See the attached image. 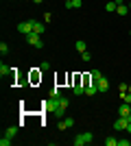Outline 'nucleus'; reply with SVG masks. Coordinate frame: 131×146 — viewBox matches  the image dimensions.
<instances>
[{
  "label": "nucleus",
  "instance_id": "nucleus-1",
  "mask_svg": "<svg viewBox=\"0 0 131 146\" xmlns=\"http://www.w3.org/2000/svg\"><path fill=\"white\" fill-rule=\"evenodd\" d=\"M92 140H94V135L90 133V131H85V133H79L72 142H74V146H85V144H90Z\"/></svg>",
  "mask_w": 131,
  "mask_h": 146
},
{
  "label": "nucleus",
  "instance_id": "nucleus-2",
  "mask_svg": "<svg viewBox=\"0 0 131 146\" xmlns=\"http://www.w3.org/2000/svg\"><path fill=\"white\" fill-rule=\"evenodd\" d=\"M18 33H22V35H31V33H33V20L20 22V24H18Z\"/></svg>",
  "mask_w": 131,
  "mask_h": 146
},
{
  "label": "nucleus",
  "instance_id": "nucleus-3",
  "mask_svg": "<svg viewBox=\"0 0 131 146\" xmlns=\"http://www.w3.org/2000/svg\"><path fill=\"white\" fill-rule=\"evenodd\" d=\"M57 107H59V98H57V96H50L48 100L44 103V109H46V111H50V113H55V109H57Z\"/></svg>",
  "mask_w": 131,
  "mask_h": 146
},
{
  "label": "nucleus",
  "instance_id": "nucleus-4",
  "mask_svg": "<svg viewBox=\"0 0 131 146\" xmlns=\"http://www.w3.org/2000/svg\"><path fill=\"white\" fill-rule=\"evenodd\" d=\"M26 42L31 44V46H35V48H44V42H42V37H39L37 33H31V35H26Z\"/></svg>",
  "mask_w": 131,
  "mask_h": 146
},
{
  "label": "nucleus",
  "instance_id": "nucleus-5",
  "mask_svg": "<svg viewBox=\"0 0 131 146\" xmlns=\"http://www.w3.org/2000/svg\"><path fill=\"white\" fill-rule=\"evenodd\" d=\"M70 127H74V118H66L63 116L61 120L57 122V129H59V131H66V129H70Z\"/></svg>",
  "mask_w": 131,
  "mask_h": 146
},
{
  "label": "nucleus",
  "instance_id": "nucleus-6",
  "mask_svg": "<svg viewBox=\"0 0 131 146\" xmlns=\"http://www.w3.org/2000/svg\"><path fill=\"white\" fill-rule=\"evenodd\" d=\"M127 124H129V120H127V118H122V116H118V120L114 122V129H116V131H125Z\"/></svg>",
  "mask_w": 131,
  "mask_h": 146
},
{
  "label": "nucleus",
  "instance_id": "nucleus-7",
  "mask_svg": "<svg viewBox=\"0 0 131 146\" xmlns=\"http://www.w3.org/2000/svg\"><path fill=\"white\" fill-rule=\"evenodd\" d=\"M129 113H131V105L122 100V105L118 107V116H122V118H129Z\"/></svg>",
  "mask_w": 131,
  "mask_h": 146
},
{
  "label": "nucleus",
  "instance_id": "nucleus-8",
  "mask_svg": "<svg viewBox=\"0 0 131 146\" xmlns=\"http://www.w3.org/2000/svg\"><path fill=\"white\" fill-rule=\"evenodd\" d=\"M85 94L87 96H94V94H98V85H96V81H90L85 85Z\"/></svg>",
  "mask_w": 131,
  "mask_h": 146
},
{
  "label": "nucleus",
  "instance_id": "nucleus-9",
  "mask_svg": "<svg viewBox=\"0 0 131 146\" xmlns=\"http://www.w3.org/2000/svg\"><path fill=\"white\" fill-rule=\"evenodd\" d=\"M96 85H98V92H107V90H109V81L103 76V79L96 81Z\"/></svg>",
  "mask_w": 131,
  "mask_h": 146
},
{
  "label": "nucleus",
  "instance_id": "nucleus-10",
  "mask_svg": "<svg viewBox=\"0 0 131 146\" xmlns=\"http://www.w3.org/2000/svg\"><path fill=\"white\" fill-rule=\"evenodd\" d=\"M44 31H46V26H44L42 22H35V20H33V33H37V35H42Z\"/></svg>",
  "mask_w": 131,
  "mask_h": 146
},
{
  "label": "nucleus",
  "instance_id": "nucleus-11",
  "mask_svg": "<svg viewBox=\"0 0 131 146\" xmlns=\"http://www.w3.org/2000/svg\"><path fill=\"white\" fill-rule=\"evenodd\" d=\"M11 70H13V68H9V66H7V63H0V76H2V79H5L7 74L11 72Z\"/></svg>",
  "mask_w": 131,
  "mask_h": 146
},
{
  "label": "nucleus",
  "instance_id": "nucleus-12",
  "mask_svg": "<svg viewBox=\"0 0 131 146\" xmlns=\"http://www.w3.org/2000/svg\"><path fill=\"white\" fill-rule=\"evenodd\" d=\"M81 0H70V2H66V7H68V9H81Z\"/></svg>",
  "mask_w": 131,
  "mask_h": 146
},
{
  "label": "nucleus",
  "instance_id": "nucleus-13",
  "mask_svg": "<svg viewBox=\"0 0 131 146\" xmlns=\"http://www.w3.org/2000/svg\"><path fill=\"white\" fill-rule=\"evenodd\" d=\"M116 9H118V5H116V0H109V2H107V5H105V11H107V13L116 11Z\"/></svg>",
  "mask_w": 131,
  "mask_h": 146
},
{
  "label": "nucleus",
  "instance_id": "nucleus-14",
  "mask_svg": "<svg viewBox=\"0 0 131 146\" xmlns=\"http://www.w3.org/2000/svg\"><path fill=\"white\" fill-rule=\"evenodd\" d=\"M98 79H103L100 70H90V81H98Z\"/></svg>",
  "mask_w": 131,
  "mask_h": 146
},
{
  "label": "nucleus",
  "instance_id": "nucleus-15",
  "mask_svg": "<svg viewBox=\"0 0 131 146\" xmlns=\"http://www.w3.org/2000/svg\"><path fill=\"white\" fill-rule=\"evenodd\" d=\"M74 48H76V52H85V42H83V39H79V42H74Z\"/></svg>",
  "mask_w": 131,
  "mask_h": 146
},
{
  "label": "nucleus",
  "instance_id": "nucleus-16",
  "mask_svg": "<svg viewBox=\"0 0 131 146\" xmlns=\"http://www.w3.org/2000/svg\"><path fill=\"white\" fill-rule=\"evenodd\" d=\"M5 135H9V137H15V135H18V127H9L5 131Z\"/></svg>",
  "mask_w": 131,
  "mask_h": 146
},
{
  "label": "nucleus",
  "instance_id": "nucleus-17",
  "mask_svg": "<svg viewBox=\"0 0 131 146\" xmlns=\"http://www.w3.org/2000/svg\"><path fill=\"white\" fill-rule=\"evenodd\" d=\"M13 137H9V135H2V140H0V146H11Z\"/></svg>",
  "mask_w": 131,
  "mask_h": 146
},
{
  "label": "nucleus",
  "instance_id": "nucleus-18",
  "mask_svg": "<svg viewBox=\"0 0 131 146\" xmlns=\"http://www.w3.org/2000/svg\"><path fill=\"white\" fill-rule=\"evenodd\" d=\"M59 107H61V109H68V107H70V100H68V98H59Z\"/></svg>",
  "mask_w": 131,
  "mask_h": 146
},
{
  "label": "nucleus",
  "instance_id": "nucleus-19",
  "mask_svg": "<svg viewBox=\"0 0 131 146\" xmlns=\"http://www.w3.org/2000/svg\"><path fill=\"white\" fill-rule=\"evenodd\" d=\"M63 116H66V109H61V107H57V109H55V118H57V120H61Z\"/></svg>",
  "mask_w": 131,
  "mask_h": 146
},
{
  "label": "nucleus",
  "instance_id": "nucleus-20",
  "mask_svg": "<svg viewBox=\"0 0 131 146\" xmlns=\"http://www.w3.org/2000/svg\"><path fill=\"white\" fill-rule=\"evenodd\" d=\"M116 13H120V15H127V13H129V9H127V7H125V2H122V5H118V9H116Z\"/></svg>",
  "mask_w": 131,
  "mask_h": 146
},
{
  "label": "nucleus",
  "instance_id": "nucleus-21",
  "mask_svg": "<svg viewBox=\"0 0 131 146\" xmlns=\"http://www.w3.org/2000/svg\"><path fill=\"white\" fill-rule=\"evenodd\" d=\"M105 146H118V140H116V137H107V140H105Z\"/></svg>",
  "mask_w": 131,
  "mask_h": 146
},
{
  "label": "nucleus",
  "instance_id": "nucleus-22",
  "mask_svg": "<svg viewBox=\"0 0 131 146\" xmlns=\"http://www.w3.org/2000/svg\"><path fill=\"white\" fill-rule=\"evenodd\" d=\"M118 90H120V94H125V92H129V85H127V83H120Z\"/></svg>",
  "mask_w": 131,
  "mask_h": 146
},
{
  "label": "nucleus",
  "instance_id": "nucleus-23",
  "mask_svg": "<svg viewBox=\"0 0 131 146\" xmlns=\"http://www.w3.org/2000/svg\"><path fill=\"white\" fill-rule=\"evenodd\" d=\"M0 52H2V55H7V52H9V46H7V44H5V42L0 44Z\"/></svg>",
  "mask_w": 131,
  "mask_h": 146
},
{
  "label": "nucleus",
  "instance_id": "nucleus-24",
  "mask_svg": "<svg viewBox=\"0 0 131 146\" xmlns=\"http://www.w3.org/2000/svg\"><path fill=\"white\" fill-rule=\"evenodd\" d=\"M50 96H57V98H61V90H59V87H55V90H53V94H50Z\"/></svg>",
  "mask_w": 131,
  "mask_h": 146
},
{
  "label": "nucleus",
  "instance_id": "nucleus-25",
  "mask_svg": "<svg viewBox=\"0 0 131 146\" xmlns=\"http://www.w3.org/2000/svg\"><path fill=\"white\" fill-rule=\"evenodd\" d=\"M39 70H50V63H48V61H44L42 66H39Z\"/></svg>",
  "mask_w": 131,
  "mask_h": 146
},
{
  "label": "nucleus",
  "instance_id": "nucleus-26",
  "mask_svg": "<svg viewBox=\"0 0 131 146\" xmlns=\"http://www.w3.org/2000/svg\"><path fill=\"white\" fill-rule=\"evenodd\" d=\"M81 59H83V61H90L92 57H90V52H81Z\"/></svg>",
  "mask_w": 131,
  "mask_h": 146
},
{
  "label": "nucleus",
  "instance_id": "nucleus-27",
  "mask_svg": "<svg viewBox=\"0 0 131 146\" xmlns=\"http://www.w3.org/2000/svg\"><path fill=\"white\" fill-rule=\"evenodd\" d=\"M53 20V13H44V22H50Z\"/></svg>",
  "mask_w": 131,
  "mask_h": 146
},
{
  "label": "nucleus",
  "instance_id": "nucleus-28",
  "mask_svg": "<svg viewBox=\"0 0 131 146\" xmlns=\"http://www.w3.org/2000/svg\"><path fill=\"white\" fill-rule=\"evenodd\" d=\"M129 144H131L129 140H118V146H129Z\"/></svg>",
  "mask_w": 131,
  "mask_h": 146
},
{
  "label": "nucleus",
  "instance_id": "nucleus-29",
  "mask_svg": "<svg viewBox=\"0 0 131 146\" xmlns=\"http://www.w3.org/2000/svg\"><path fill=\"white\" fill-rule=\"evenodd\" d=\"M125 131H127V133H131V122L127 124V129H125Z\"/></svg>",
  "mask_w": 131,
  "mask_h": 146
},
{
  "label": "nucleus",
  "instance_id": "nucleus-30",
  "mask_svg": "<svg viewBox=\"0 0 131 146\" xmlns=\"http://www.w3.org/2000/svg\"><path fill=\"white\" fill-rule=\"evenodd\" d=\"M33 2H37V5H42V2H44V0H33Z\"/></svg>",
  "mask_w": 131,
  "mask_h": 146
},
{
  "label": "nucleus",
  "instance_id": "nucleus-31",
  "mask_svg": "<svg viewBox=\"0 0 131 146\" xmlns=\"http://www.w3.org/2000/svg\"><path fill=\"white\" fill-rule=\"evenodd\" d=\"M129 11H131V0H129Z\"/></svg>",
  "mask_w": 131,
  "mask_h": 146
},
{
  "label": "nucleus",
  "instance_id": "nucleus-32",
  "mask_svg": "<svg viewBox=\"0 0 131 146\" xmlns=\"http://www.w3.org/2000/svg\"><path fill=\"white\" fill-rule=\"evenodd\" d=\"M66 2H70V0H66Z\"/></svg>",
  "mask_w": 131,
  "mask_h": 146
},
{
  "label": "nucleus",
  "instance_id": "nucleus-33",
  "mask_svg": "<svg viewBox=\"0 0 131 146\" xmlns=\"http://www.w3.org/2000/svg\"><path fill=\"white\" fill-rule=\"evenodd\" d=\"M129 35H131V31H129Z\"/></svg>",
  "mask_w": 131,
  "mask_h": 146
}]
</instances>
